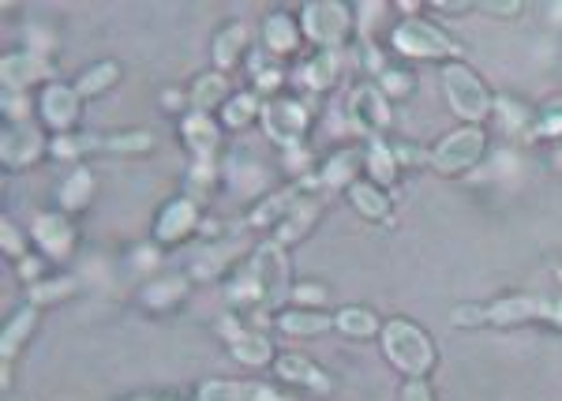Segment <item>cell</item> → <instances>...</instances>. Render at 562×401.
<instances>
[{
  "instance_id": "83f0119b",
  "label": "cell",
  "mask_w": 562,
  "mask_h": 401,
  "mask_svg": "<svg viewBox=\"0 0 562 401\" xmlns=\"http://www.w3.org/2000/svg\"><path fill=\"white\" fill-rule=\"evenodd\" d=\"M38 327V308L30 304V308H23V312L15 315L12 323L4 327V338H0V353H4V368L12 364V357L23 349V342L30 338V330Z\"/></svg>"
},
{
  "instance_id": "74e56055",
  "label": "cell",
  "mask_w": 562,
  "mask_h": 401,
  "mask_svg": "<svg viewBox=\"0 0 562 401\" xmlns=\"http://www.w3.org/2000/svg\"><path fill=\"white\" fill-rule=\"evenodd\" d=\"M0 248H4V255H12V259H27V237L15 229V222L0 225Z\"/></svg>"
},
{
  "instance_id": "8d00e7d4",
  "label": "cell",
  "mask_w": 562,
  "mask_h": 401,
  "mask_svg": "<svg viewBox=\"0 0 562 401\" xmlns=\"http://www.w3.org/2000/svg\"><path fill=\"white\" fill-rule=\"evenodd\" d=\"M491 113H499V120L506 124V132H521L525 120H529V109H521L514 98H495V109H491Z\"/></svg>"
},
{
  "instance_id": "f35d334b",
  "label": "cell",
  "mask_w": 562,
  "mask_h": 401,
  "mask_svg": "<svg viewBox=\"0 0 562 401\" xmlns=\"http://www.w3.org/2000/svg\"><path fill=\"white\" fill-rule=\"evenodd\" d=\"M379 79H383L379 87H383L386 98H405L409 90H416V79H409V75H401V72H394V68H390V72H383Z\"/></svg>"
},
{
  "instance_id": "44dd1931",
  "label": "cell",
  "mask_w": 562,
  "mask_h": 401,
  "mask_svg": "<svg viewBox=\"0 0 562 401\" xmlns=\"http://www.w3.org/2000/svg\"><path fill=\"white\" fill-rule=\"evenodd\" d=\"M278 375L285 379V383H300V387H311V390H319V394L330 390V379H326L308 357H300V353H285V357H278Z\"/></svg>"
},
{
  "instance_id": "5b68a950",
  "label": "cell",
  "mask_w": 562,
  "mask_h": 401,
  "mask_svg": "<svg viewBox=\"0 0 562 401\" xmlns=\"http://www.w3.org/2000/svg\"><path fill=\"white\" fill-rule=\"evenodd\" d=\"M300 30L319 49H341V42L353 30V12L341 0H308L300 12Z\"/></svg>"
},
{
  "instance_id": "277c9868",
  "label": "cell",
  "mask_w": 562,
  "mask_h": 401,
  "mask_svg": "<svg viewBox=\"0 0 562 401\" xmlns=\"http://www.w3.org/2000/svg\"><path fill=\"white\" fill-rule=\"evenodd\" d=\"M484 154H488V132L480 124H465V128L450 132L439 147L431 150V165L443 177H465L484 162Z\"/></svg>"
},
{
  "instance_id": "816d5d0a",
  "label": "cell",
  "mask_w": 562,
  "mask_h": 401,
  "mask_svg": "<svg viewBox=\"0 0 562 401\" xmlns=\"http://www.w3.org/2000/svg\"><path fill=\"white\" fill-rule=\"evenodd\" d=\"M559 165H562V150H559Z\"/></svg>"
},
{
  "instance_id": "d6986e66",
  "label": "cell",
  "mask_w": 562,
  "mask_h": 401,
  "mask_svg": "<svg viewBox=\"0 0 562 401\" xmlns=\"http://www.w3.org/2000/svg\"><path fill=\"white\" fill-rule=\"evenodd\" d=\"M300 34L304 30L296 27V19L289 12H270L263 19V42H267L270 53H293V49H300Z\"/></svg>"
},
{
  "instance_id": "f907efd6",
  "label": "cell",
  "mask_w": 562,
  "mask_h": 401,
  "mask_svg": "<svg viewBox=\"0 0 562 401\" xmlns=\"http://www.w3.org/2000/svg\"><path fill=\"white\" fill-rule=\"evenodd\" d=\"M551 19H555V23L562 19V4H551Z\"/></svg>"
},
{
  "instance_id": "7dc6e473",
  "label": "cell",
  "mask_w": 562,
  "mask_h": 401,
  "mask_svg": "<svg viewBox=\"0 0 562 401\" xmlns=\"http://www.w3.org/2000/svg\"><path fill=\"white\" fill-rule=\"evenodd\" d=\"M540 319H548V323L562 327V297H544V312H540Z\"/></svg>"
},
{
  "instance_id": "c3c4849f",
  "label": "cell",
  "mask_w": 562,
  "mask_h": 401,
  "mask_svg": "<svg viewBox=\"0 0 562 401\" xmlns=\"http://www.w3.org/2000/svg\"><path fill=\"white\" fill-rule=\"evenodd\" d=\"M255 83H259V87H263V90H274V87H278V83H281V72H278V68H267V72H259V75H255Z\"/></svg>"
},
{
  "instance_id": "681fc988",
  "label": "cell",
  "mask_w": 562,
  "mask_h": 401,
  "mask_svg": "<svg viewBox=\"0 0 562 401\" xmlns=\"http://www.w3.org/2000/svg\"><path fill=\"white\" fill-rule=\"evenodd\" d=\"M180 105H184V98H180V94H173V90H169V94H165V109H180Z\"/></svg>"
},
{
  "instance_id": "2e32d148",
  "label": "cell",
  "mask_w": 562,
  "mask_h": 401,
  "mask_svg": "<svg viewBox=\"0 0 562 401\" xmlns=\"http://www.w3.org/2000/svg\"><path fill=\"white\" fill-rule=\"evenodd\" d=\"M349 203L364 222H390V195L375 180H353L349 184Z\"/></svg>"
},
{
  "instance_id": "4fadbf2b",
  "label": "cell",
  "mask_w": 562,
  "mask_h": 401,
  "mask_svg": "<svg viewBox=\"0 0 562 401\" xmlns=\"http://www.w3.org/2000/svg\"><path fill=\"white\" fill-rule=\"evenodd\" d=\"M30 237H34V244H38L49 259H64L75 244V229L64 214H38V218H34V229H30Z\"/></svg>"
},
{
  "instance_id": "60d3db41",
  "label": "cell",
  "mask_w": 562,
  "mask_h": 401,
  "mask_svg": "<svg viewBox=\"0 0 562 401\" xmlns=\"http://www.w3.org/2000/svg\"><path fill=\"white\" fill-rule=\"evenodd\" d=\"M326 289L319 285H293V304L296 308H323Z\"/></svg>"
},
{
  "instance_id": "d590c367",
  "label": "cell",
  "mask_w": 562,
  "mask_h": 401,
  "mask_svg": "<svg viewBox=\"0 0 562 401\" xmlns=\"http://www.w3.org/2000/svg\"><path fill=\"white\" fill-rule=\"evenodd\" d=\"M450 323L458 330L484 327V323H488V304H458V308L450 312Z\"/></svg>"
},
{
  "instance_id": "7402d4cb",
  "label": "cell",
  "mask_w": 562,
  "mask_h": 401,
  "mask_svg": "<svg viewBox=\"0 0 562 401\" xmlns=\"http://www.w3.org/2000/svg\"><path fill=\"white\" fill-rule=\"evenodd\" d=\"M244 49H248V30L240 27V23H229V27H222L218 38H214V64H218L222 72H229V68L240 64Z\"/></svg>"
},
{
  "instance_id": "f546056e",
  "label": "cell",
  "mask_w": 562,
  "mask_h": 401,
  "mask_svg": "<svg viewBox=\"0 0 562 401\" xmlns=\"http://www.w3.org/2000/svg\"><path fill=\"white\" fill-rule=\"evenodd\" d=\"M184 297H188V278H180V274L162 278V282H150L147 289H143V304L154 308V312H165V308H173V304Z\"/></svg>"
},
{
  "instance_id": "bcb514c9",
  "label": "cell",
  "mask_w": 562,
  "mask_h": 401,
  "mask_svg": "<svg viewBox=\"0 0 562 401\" xmlns=\"http://www.w3.org/2000/svg\"><path fill=\"white\" fill-rule=\"evenodd\" d=\"M536 135H548V139H559L562 135V109H555V113H548V117L536 124Z\"/></svg>"
},
{
  "instance_id": "9a60e30c",
  "label": "cell",
  "mask_w": 562,
  "mask_h": 401,
  "mask_svg": "<svg viewBox=\"0 0 562 401\" xmlns=\"http://www.w3.org/2000/svg\"><path fill=\"white\" fill-rule=\"evenodd\" d=\"M544 312V297H503L488 304V323L491 327H521V323H533Z\"/></svg>"
},
{
  "instance_id": "cb8c5ba5",
  "label": "cell",
  "mask_w": 562,
  "mask_h": 401,
  "mask_svg": "<svg viewBox=\"0 0 562 401\" xmlns=\"http://www.w3.org/2000/svg\"><path fill=\"white\" fill-rule=\"evenodd\" d=\"M229 102V79L222 72H207L195 79L192 87V105L195 113H210V109H218V105Z\"/></svg>"
},
{
  "instance_id": "4dcf8cb0",
  "label": "cell",
  "mask_w": 562,
  "mask_h": 401,
  "mask_svg": "<svg viewBox=\"0 0 562 401\" xmlns=\"http://www.w3.org/2000/svg\"><path fill=\"white\" fill-rule=\"evenodd\" d=\"M300 199H304V195L296 192V188H293V192L270 195L263 207L252 210V225H281L296 210V203H300Z\"/></svg>"
},
{
  "instance_id": "ab89813d",
  "label": "cell",
  "mask_w": 562,
  "mask_h": 401,
  "mask_svg": "<svg viewBox=\"0 0 562 401\" xmlns=\"http://www.w3.org/2000/svg\"><path fill=\"white\" fill-rule=\"evenodd\" d=\"M105 147L109 150H150L154 147V139H150L147 132H124V135H113Z\"/></svg>"
},
{
  "instance_id": "3957f363",
  "label": "cell",
  "mask_w": 562,
  "mask_h": 401,
  "mask_svg": "<svg viewBox=\"0 0 562 401\" xmlns=\"http://www.w3.org/2000/svg\"><path fill=\"white\" fill-rule=\"evenodd\" d=\"M390 42L398 49L401 57H416V60H461V45L439 30L435 23L428 19H401L394 34H390Z\"/></svg>"
},
{
  "instance_id": "8fae6325",
  "label": "cell",
  "mask_w": 562,
  "mask_h": 401,
  "mask_svg": "<svg viewBox=\"0 0 562 401\" xmlns=\"http://www.w3.org/2000/svg\"><path fill=\"white\" fill-rule=\"evenodd\" d=\"M195 225H199V207L192 199H173V203H165V210L154 222V240L158 244H180V240L192 237Z\"/></svg>"
},
{
  "instance_id": "ac0fdd59",
  "label": "cell",
  "mask_w": 562,
  "mask_h": 401,
  "mask_svg": "<svg viewBox=\"0 0 562 401\" xmlns=\"http://www.w3.org/2000/svg\"><path fill=\"white\" fill-rule=\"evenodd\" d=\"M229 349H233V360H240L244 368H263L274 360V342L259 330H240L229 338Z\"/></svg>"
},
{
  "instance_id": "7a4b0ae2",
  "label": "cell",
  "mask_w": 562,
  "mask_h": 401,
  "mask_svg": "<svg viewBox=\"0 0 562 401\" xmlns=\"http://www.w3.org/2000/svg\"><path fill=\"white\" fill-rule=\"evenodd\" d=\"M443 90L450 109L458 113L465 124H484L495 109V98L488 94L484 79L465 64V60H450L443 64Z\"/></svg>"
},
{
  "instance_id": "b9f144b4",
  "label": "cell",
  "mask_w": 562,
  "mask_h": 401,
  "mask_svg": "<svg viewBox=\"0 0 562 401\" xmlns=\"http://www.w3.org/2000/svg\"><path fill=\"white\" fill-rule=\"evenodd\" d=\"M225 259H229V255H222V248H207L203 259H195V274H199V278H214V274L225 267Z\"/></svg>"
},
{
  "instance_id": "f1b7e54d",
  "label": "cell",
  "mask_w": 562,
  "mask_h": 401,
  "mask_svg": "<svg viewBox=\"0 0 562 401\" xmlns=\"http://www.w3.org/2000/svg\"><path fill=\"white\" fill-rule=\"evenodd\" d=\"M315 218H319V203L315 199H300L296 203V210L285 218V222L278 225V244H296V240L304 237V233H311V225H315Z\"/></svg>"
},
{
  "instance_id": "d6a6232c",
  "label": "cell",
  "mask_w": 562,
  "mask_h": 401,
  "mask_svg": "<svg viewBox=\"0 0 562 401\" xmlns=\"http://www.w3.org/2000/svg\"><path fill=\"white\" fill-rule=\"evenodd\" d=\"M259 113H263V102H259L255 94H233V98L222 105V120L229 128H248Z\"/></svg>"
},
{
  "instance_id": "f6af8a7d",
  "label": "cell",
  "mask_w": 562,
  "mask_h": 401,
  "mask_svg": "<svg viewBox=\"0 0 562 401\" xmlns=\"http://www.w3.org/2000/svg\"><path fill=\"white\" fill-rule=\"evenodd\" d=\"M4 113H8L12 124H27V113H30L27 98L23 94H4Z\"/></svg>"
},
{
  "instance_id": "603a6c76",
  "label": "cell",
  "mask_w": 562,
  "mask_h": 401,
  "mask_svg": "<svg viewBox=\"0 0 562 401\" xmlns=\"http://www.w3.org/2000/svg\"><path fill=\"white\" fill-rule=\"evenodd\" d=\"M90 199H94V173H90L87 165H75L68 180L60 184V207L64 210H83L90 207Z\"/></svg>"
},
{
  "instance_id": "ee69618b",
  "label": "cell",
  "mask_w": 562,
  "mask_h": 401,
  "mask_svg": "<svg viewBox=\"0 0 562 401\" xmlns=\"http://www.w3.org/2000/svg\"><path fill=\"white\" fill-rule=\"evenodd\" d=\"M401 401H435V390H431L428 379H405Z\"/></svg>"
},
{
  "instance_id": "e575fe53",
  "label": "cell",
  "mask_w": 562,
  "mask_h": 401,
  "mask_svg": "<svg viewBox=\"0 0 562 401\" xmlns=\"http://www.w3.org/2000/svg\"><path fill=\"white\" fill-rule=\"evenodd\" d=\"M75 293V278H53V282H34L30 285V304H49V300H64Z\"/></svg>"
},
{
  "instance_id": "52a82bcc",
  "label": "cell",
  "mask_w": 562,
  "mask_h": 401,
  "mask_svg": "<svg viewBox=\"0 0 562 401\" xmlns=\"http://www.w3.org/2000/svg\"><path fill=\"white\" fill-rule=\"evenodd\" d=\"M263 132L278 143V147H300L304 143V132H308L311 124V113L304 102H293V98H274V102L263 105Z\"/></svg>"
},
{
  "instance_id": "8992f818",
  "label": "cell",
  "mask_w": 562,
  "mask_h": 401,
  "mask_svg": "<svg viewBox=\"0 0 562 401\" xmlns=\"http://www.w3.org/2000/svg\"><path fill=\"white\" fill-rule=\"evenodd\" d=\"M252 278L259 285V297L267 308H278L285 297H293V282H289V259L281 252L278 240H267L255 248L252 259Z\"/></svg>"
},
{
  "instance_id": "ffe728a7",
  "label": "cell",
  "mask_w": 562,
  "mask_h": 401,
  "mask_svg": "<svg viewBox=\"0 0 562 401\" xmlns=\"http://www.w3.org/2000/svg\"><path fill=\"white\" fill-rule=\"evenodd\" d=\"M334 327L345 334V338H356V342H364V338H375V334H383V323H379V315L364 308V304H345L338 315H334Z\"/></svg>"
},
{
  "instance_id": "ba28073f",
  "label": "cell",
  "mask_w": 562,
  "mask_h": 401,
  "mask_svg": "<svg viewBox=\"0 0 562 401\" xmlns=\"http://www.w3.org/2000/svg\"><path fill=\"white\" fill-rule=\"evenodd\" d=\"M49 79V60L42 53H8L0 60V83H4V94H27L34 83Z\"/></svg>"
},
{
  "instance_id": "5bb4252c",
  "label": "cell",
  "mask_w": 562,
  "mask_h": 401,
  "mask_svg": "<svg viewBox=\"0 0 562 401\" xmlns=\"http://www.w3.org/2000/svg\"><path fill=\"white\" fill-rule=\"evenodd\" d=\"M199 401H285L278 390L263 387V383H229V379H207L195 390Z\"/></svg>"
},
{
  "instance_id": "484cf974",
  "label": "cell",
  "mask_w": 562,
  "mask_h": 401,
  "mask_svg": "<svg viewBox=\"0 0 562 401\" xmlns=\"http://www.w3.org/2000/svg\"><path fill=\"white\" fill-rule=\"evenodd\" d=\"M184 139H188V147L199 154V162H207L210 150L218 147V128H214V120L207 113H188L184 117Z\"/></svg>"
},
{
  "instance_id": "836d02e7",
  "label": "cell",
  "mask_w": 562,
  "mask_h": 401,
  "mask_svg": "<svg viewBox=\"0 0 562 401\" xmlns=\"http://www.w3.org/2000/svg\"><path fill=\"white\" fill-rule=\"evenodd\" d=\"M353 169H356V154L353 150H341V154H334V158L326 162L319 180L330 184V188H349V184H353Z\"/></svg>"
},
{
  "instance_id": "30bf717a",
  "label": "cell",
  "mask_w": 562,
  "mask_h": 401,
  "mask_svg": "<svg viewBox=\"0 0 562 401\" xmlns=\"http://www.w3.org/2000/svg\"><path fill=\"white\" fill-rule=\"evenodd\" d=\"M42 150V135L34 132L30 124H8L4 135H0V158H4L8 169H27V165L42 158Z\"/></svg>"
},
{
  "instance_id": "d4e9b609",
  "label": "cell",
  "mask_w": 562,
  "mask_h": 401,
  "mask_svg": "<svg viewBox=\"0 0 562 401\" xmlns=\"http://www.w3.org/2000/svg\"><path fill=\"white\" fill-rule=\"evenodd\" d=\"M117 79H120L117 60H98V64H90L87 72L75 79V90H79V98H98L109 87H117Z\"/></svg>"
},
{
  "instance_id": "4316f807",
  "label": "cell",
  "mask_w": 562,
  "mask_h": 401,
  "mask_svg": "<svg viewBox=\"0 0 562 401\" xmlns=\"http://www.w3.org/2000/svg\"><path fill=\"white\" fill-rule=\"evenodd\" d=\"M338 68H341L338 49H319V53L304 64V83H308L311 90H330L338 83Z\"/></svg>"
},
{
  "instance_id": "6da1fadb",
  "label": "cell",
  "mask_w": 562,
  "mask_h": 401,
  "mask_svg": "<svg viewBox=\"0 0 562 401\" xmlns=\"http://www.w3.org/2000/svg\"><path fill=\"white\" fill-rule=\"evenodd\" d=\"M383 353L409 379H428V372L435 368V342L428 338V330L409 323V319H390L386 323Z\"/></svg>"
},
{
  "instance_id": "9c48e42d",
  "label": "cell",
  "mask_w": 562,
  "mask_h": 401,
  "mask_svg": "<svg viewBox=\"0 0 562 401\" xmlns=\"http://www.w3.org/2000/svg\"><path fill=\"white\" fill-rule=\"evenodd\" d=\"M349 117H353V124L364 135L383 132L390 124V98L383 94V87H375V83L356 87L353 98H349Z\"/></svg>"
},
{
  "instance_id": "7bdbcfd3",
  "label": "cell",
  "mask_w": 562,
  "mask_h": 401,
  "mask_svg": "<svg viewBox=\"0 0 562 401\" xmlns=\"http://www.w3.org/2000/svg\"><path fill=\"white\" fill-rule=\"evenodd\" d=\"M476 8L484 15H495V19H514V15H521L525 4H521V0H506V4H499V0H480Z\"/></svg>"
},
{
  "instance_id": "1f68e13d",
  "label": "cell",
  "mask_w": 562,
  "mask_h": 401,
  "mask_svg": "<svg viewBox=\"0 0 562 401\" xmlns=\"http://www.w3.org/2000/svg\"><path fill=\"white\" fill-rule=\"evenodd\" d=\"M368 173L379 188H394V184H398V158H394V150L383 147V143H371L368 147Z\"/></svg>"
},
{
  "instance_id": "7c38bea8",
  "label": "cell",
  "mask_w": 562,
  "mask_h": 401,
  "mask_svg": "<svg viewBox=\"0 0 562 401\" xmlns=\"http://www.w3.org/2000/svg\"><path fill=\"white\" fill-rule=\"evenodd\" d=\"M79 90L64 87V83H49L42 90V120L53 132H72L75 120H79Z\"/></svg>"
},
{
  "instance_id": "e0dca14e",
  "label": "cell",
  "mask_w": 562,
  "mask_h": 401,
  "mask_svg": "<svg viewBox=\"0 0 562 401\" xmlns=\"http://www.w3.org/2000/svg\"><path fill=\"white\" fill-rule=\"evenodd\" d=\"M278 327L293 338H315V334H326L334 327V315H326L323 308H289V312L278 315Z\"/></svg>"
}]
</instances>
